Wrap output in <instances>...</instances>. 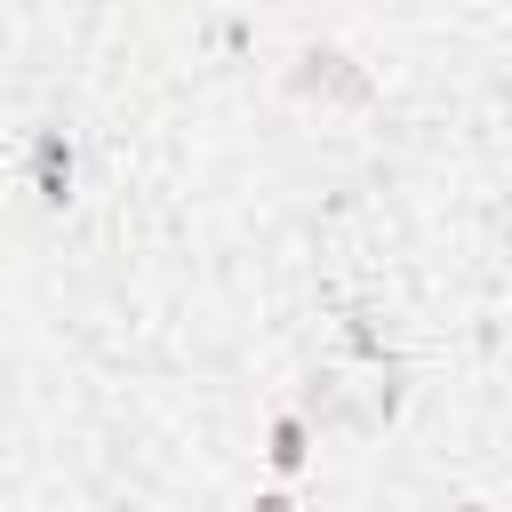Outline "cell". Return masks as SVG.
Instances as JSON below:
<instances>
[{"instance_id": "7a4b0ae2", "label": "cell", "mask_w": 512, "mask_h": 512, "mask_svg": "<svg viewBox=\"0 0 512 512\" xmlns=\"http://www.w3.org/2000/svg\"><path fill=\"white\" fill-rule=\"evenodd\" d=\"M272 464H280V472L304 464V424H280V432H272Z\"/></svg>"}, {"instance_id": "3957f363", "label": "cell", "mask_w": 512, "mask_h": 512, "mask_svg": "<svg viewBox=\"0 0 512 512\" xmlns=\"http://www.w3.org/2000/svg\"><path fill=\"white\" fill-rule=\"evenodd\" d=\"M256 512H296V504H288V496H264V504H256Z\"/></svg>"}, {"instance_id": "277c9868", "label": "cell", "mask_w": 512, "mask_h": 512, "mask_svg": "<svg viewBox=\"0 0 512 512\" xmlns=\"http://www.w3.org/2000/svg\"><path fill=\"white\" fill-rule=\"evenodd\" d=\"M464 512H488V504H464Z\"/></svg>"}, {"instance_id": "6da1fadb", "label": "cell", "mask_w": 512, "mask_h": 512, "mask_svg": "<svg viewBox=\"0 0 512 512\" xmlns=\"http://www.w3.org/2000/svg\"><path fill=\"white\" fill-rule=\"evenodd\" d=\"M64 184H72V152L64 136H40V200H64Z\"/></svg>"}]
</instances>
